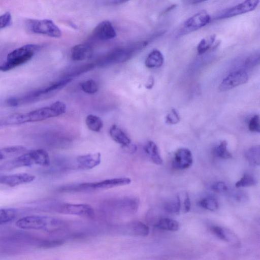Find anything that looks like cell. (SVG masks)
<instances>
[{
	"label": "cell",
	"instance_id": "obj_28",
	"mask_svg": "<svg viewBox=\"0 0 260 260\" xmlns=\"http://www.w3.org/2000/svg\"><path fill=\"white\" fill-rule=\"evenodd\" d=\"M16 214V210L13 208L0 209V224L11 222L15 218Z\"/></svg>",
	"mask_w": 260,
	"mask_h": 260
},
{
	"label": "cell",
	"instance_id": "obj_31",
	"mask_svg": "<svg viewBox=\"0 0 260 260\" xmlns=\"http://www.w3.org/2000/svg\"><path fill=\"white\" fill-rule=\"evenodd\" d=\"M228 143L226 141L223 140L216 147L215 152L216 155L220 158L223 159H229L232 158V154L228 151L227 148Z\"/></svg>",
	"mask_w": 260,
	"mask_h": 260
},
{
	"label": "cell",
	"instance_id": "obj_20",
	"mask_svg": "<svg viewBox=\"0 0 260 260\" xmlns=\"http://www.w3.org/2000/svg\"><path fill=\"white\" fill-rule=\"evenodd\" d=\"M164 61L162 54L158 50L154 49L148 55L145 61V64L148 68H156L161 67Z\"/></svg>",
	"mask_w": 260,
	"mask_h": 260
},
{
	"label": "cell",
	"instance_id": "obj_18",
	"mask_svg": "<svg viewBox=\"0 0 260 260\" xmlns=\"http://www.w3.org/2000/svg\"><path fill=\"white\" fill-rule=\"evenodd\" d=\"M126 232L128 234L134 236L145 237L149 234V227L139 221H134L125 225Z\"/></svg>",
	"mask_w": 260,
	"mask_h": 260
},
{
	"label": "cell",
	"instance_id": "obj_15",
	"mask_svg": "<svg viewBox=\"0 0 260 260\" xmlns=\"http://www.w3.org/2000/svg\"><path fill=\"white\" fill-rule=\"evenodd\" d=\"M101 161V154L100 152L89 153L78 156L76 159L77 168L87 170L99 165Z\"/></svg>",
	"mask_w": 260,
	"mask_h": 260
},
{
	"label": "cell",
	"instance_id": "obj_19",
	"mask_svg": "<svg viewBox=\"0 0 260 260\" xmlns=\"http://www.w3.org/2000/svg\"><path fill=\"white\" fill-rule=\"evenodd\" d=\"M109 134L111 138L115 142L120 144L122 148L125 147L132 143L131 139L126 134L115 124L111 126Z\"/></svg>",
	"mask_w": 260,
	"mask_h": 260
},
{
	"label": "cell",
	"instance_id": "obj_34",
	"mask_svg": "<svg viewBox=\"0 0 260 260\" xmlns=\"http://www.w3.org/2000/svg\"><path fill=\"white\" fill-rule=\"evenodd\" d=\"M180 116L175 109H172L165 118L166 122L169 124H175L179 122Z\"/></svg>",
	"mask_w": 260,
	"mask_h": 260
},
{
	"label": "cell",
	"instance_id": "obj_22",
	"mask_svg": "<svg viewBox=\"0 0 260 260\" xmlns=\"http://www.w3.org/2000/svg\"><path fill=\"white\" fill-rule=\"evenodd\" d=\"M25 151L26 148L20 145L2 148L0 149V160L19 156Z\"/></svg>",
	"mask_w": 260,
	"mask_h": 260
},
{
	"label": "cell",
	"instance_id": "obj_30",
	"mask_svg": "<svg viewBox=\"0 0 260 260\" xmlns=\"http://www.w3.org/2000/svg\"><path fill=\"white\" fill-rule=\"evenodd\" d=\"M200 206L208 210L214 211L218 208V203L216 199L212 197H207L201 200Z\"/></svg>",
	"mask_w": 260,
	"mask_h": 260
},
{
	"label": "cell",
	"instance_id": "obj_38",
	"mask_svg": "<svg viewBox=\"0 0 260 260\" xmlns=\"http://www.w3.org/2000/svg\"><path fill=\"white\" fill-rule=\"evenodd\" d=\"M183 204L185 212H188L190 209L191 203L190 199L187 193H185Z\"/></svg>",
	"mask_w": 260,
	"mask_h": 260
},
{
	"label": "cell",
	"instance_id": "obj_17",
	"mask_svg": "<svg viewBox=\"0 0 260 260\" xmlns=\"http://www.w3.org/2000/svg\"><path fill=\"white\" fill-rule=\"evenodd\" d=\"M92 47L87 44H80L74 46L71 51V58L80 61L90 58L92 54Z\"/></svg>",
	"mask_w": 260,
	"mask_h": 260
},
{
	"label": "cell",
	"instance_id": "obj_10",
	"mask_svg": "<svg viewBox=\"0 0 260 260\" xmlns=\"http://www.w3.org/2000/svg\"><path fill=\"white\" fill-rule=\"evenodd\" d=\"M259 3V1L257 0L244 1L222 11L216 15L215 19H225L250 12L257 7Z\"/></svg>",
	"mask_w": 260,
	"mask_h": 260
},
{
	"label": "cell",
	"instance_id": "obj_26",
	"mask_svg": "<svg viewBox=\"0 0 260 260\" xmlns=\"http://www.w3.org/2000/svg\"><path fill=\"white\" fill-rule=\"evenodd\" d=\"M94 63H90L77 67L69 72L63 78H70L73 79L74 77L92 70L94 68Z\"/></svg>",
	"mask_w": 260,
	"mask_h": 260
},
{
	"label": "cell",
	"instance_id": "obj_37",
	"mask_svg": "<svg viewBox=\"0 0 260 260\" xmlns=\"http://www.w3.org/2000/svg\"><path fill=\"white\" fill-rule=\"evenodd\" d=\"M211 189L216 192H224L228 188L226 184L222 181H218L211 186Z\"/></svg>",
	"mask_w": 260,
	"mask_h": 260
},
{
	"label": "cell",
	"instance_id": "obj_23",
	"mask_svg": "<svg viewBox=\"0 0 260 260\" xmlns=\"http://www.w3.org/2000/svg\"><path fill=\"white\" fill-rule=\"evenodd\" d=\"M155 226L160 230L175 232L179 230V223L175 220L163 218L158 221Z\"/></svg>",
	"mask_w": 260,
	"mask_h": 260
},
{
	"label": "cell",
	"instance_id": "obj_35",
	"mask_svg": "<svg viewBox=\"0 0 260 260\" xmlns=\"http://www.w3.org/2000/svg\"><path fill=\"white\" fill-rule=\"evenodd\" d=\"M248 128L251 132L259 133V117L258 115H254L250 119L248 124Z\"/></svg>",
	"mask_w": 260,
	"mask_h": 260
},
{
	"label": "cell",
	"instance_id": "obj_5",
	"mask_svg": "<svg viewBox=\"0 0 260 260\" xmlns=\"http://www.w3.org/2000/svg\"><path fill=\"white\" fill-rule=\"evenodd\" d=\"M40 49L37 44H26L15 49L7 55L6 61L0 65V71L7 72L30 60Z\"/></svg>",
	"mask_w": 260,
	"mask_h": 260
},
{
	"label": "cell",
	"instance_id": "obj_12",
	"mask_svg": "<svg viewBox=\"0 0 260 260\" xmlns=\"http://www.w3.org/2000/svg\"><path fill=\"white\" fill-rule=\"evenodd\" d=\"M116 32L111 23L108 20H104L99 23L92 31V36L96 39L107 41L115 38Z\"/></svg>",
	"mask_w": 260,
	"mask_h": 260
},
{
	"label": "cell",
	"instance_id": "obj_40",
	"mask_svg": "<svg viewBox=\"0 0 260 260\" xmlns=\"http://www.w3.org/2000/svg\"><path fill=\"white\" fill-rule=\"evenodd\" d=\"M126 1L114 0L106 1V4L108 5H119L127 2Z\"/></svg>",
	"mask_w": 260,
	"mask_h": 260
},
{
	"label": "cell",
	"instance_id": "obj_27",
	"mask_svg": "<svg viewBox=\"0 0 260 260\" xmlns=\"http://www.w3.org/2000/svg\"><path fill=\"white\" fill-rule=\"evenodd\" d=\"M181 208V201L179 196L165 203L164 209L170 214H178Z\"/></svg>",
	"mask_w": 260,
	"mask_h": 260
},
{
	"label": "cell",
	"instance_id": "obj_32",
	"mask_svg": "<svg viewBox=\"0 0 260 260\" xmlns=\"http://www.w3.org/2000/svg\"><path fill=\"white\" fill-rule=\"evenodd\" d=\"M256 181L254 177L249 174H245L243 177L236 182V187H246L254 185Z\"/></svg>",
	"mask_w": 260,
	"mask_h": 260
},
{
	"label": "cell",
	"instance_id": "obj_7",
	"mask_svg": "<svg viewBox=\"0 0 260 260\" xmlns=\"http://www.w3.org/2000/svg\"><path fill=\"white\" fill-rule=\"evenodd\" d=\"M27 27L32 33L46 35L58 38L62 35V32L52 20L50 19H29L26 22Z\"/></svg>",
	"mask_w": 260,
	"mask_h": 260
},
{
	"label": "cell",
	"instance_id": "obj_24",
	"mask_svg": "<svg viewBox=\"0 0 260 260\" xmlns=\"http://www.w3.org/2000/svg\"><path fill=\"white\" fill-rule=\"evenodd\" d=\"M245 157L248 162L253 166L260 164V147L259 145L252 146L245 152Z\"/></svg>",
	"mask_w": 260,
	"mask_h": 260
},
{
	"label": "cell",
	"instance_id": "obj_4",
	"mask_svg": "<svg viewBox=\"0 0 260 260\" xmlns=\"http://www.w3.org/2000/svg\"><path fill=\"white\" fill-rule=\"evenodd\" d=\"M35 164L42 166L49 165L50 157L46 150L39 149L23 153L2 164L0 166V170H11L20 167L30 166Z\"/></svg>",
	"mask_w": 260,
	"mask_h": 260
},
{
	"label": "cell",
	"instance_id": "obj_16",
	"mask_svg": "<svg viewBox=\"0 0 260 260\" xmlns=\"http://www.w3.org/2000/svg\"><path fill=\"white\" fill-rule=\"evenodd\" d=\"M210 230L211 232L219 239L235 245L240 244L239 238L231 230L218 226H212Z\"/></svg>",
	"mask_w": 260,
	"mask_h": 260
},
{
	"label": "cell",
	"instance_id": "obj_29",
	"mask_svg": "<svg viewBox=\"0 0 260 260\" xmlns=\"http://www.w3.org/2000/svg\"><path fill=\"white\" fill-rule=\"evenodd\" d=\"M216 36L211 35L207 38L202 39L197 46V51L199 54H202L209 50L213 44Z\"/></svg>",
	"mask_w": 260,
	"mask_h": 260
},
{
	"label": "cell",
	"instance_id": "obj_9",
	"mask_svg": "<svg viewBox=\"0 0 260 260\" xmlns=\"http://www.w3.org/2000/svg\"><path fill=\"white\" fill-rule=\"evenodd\" d=\"M56 210L62 214L87 218H92L94 216L93 209L90 205L85 204L63 203L57 206Z\"/></svg>",
	"mask_w": 260,
	"mask_h": 260
},
{
	"label": "cell",
	"instance_id": "obj_39",
	"mask_svg": "<svg viewBox=\"0 0 260 260\" xmlns=\"http://www.w3.org/2000/svg\"><path fill=\"white\" fill-rule=\"evenodd\" d=\"M154 80L152 77H149L145 85L147 89H151L154 85Z\"/></svg>",
	"mask_w": 260,
	"mask_h": 260
},
{
	"label": "cell",
	"instance_id": "obj_1",
	"mask_svg": "<svg viewBox=\"0 0 260 260\" xmlns=\"http://www.w3.org/2000/svg\"><path fill=\"white\" fill-rule=\"evenodd\" d=\"M66 107L64 103L57 101L49 106L40 108L29 112L10 115L3 120L2 123L12 125L42 121L63 114L66 111Z\"/></svg>",
	"mask_w": 260,
	"mask_h": 260
},
{
	"label": "cell",
	"instance_id": "obj_2",
	"mask_svg": "<svg viewBox=\"0 0 260 260\" xmlns=\"http://www.w3.org/2000/svg\"><path fill=\"white\" fill-rule=\"evenodd\" d=\"M19 229L55 233L64 230L65 222L58 218L45 215H30L22 217L16 222Z\"/></svg>",
	"mask_w": 260,
	"mask_h": 260
},
{
	"label": "cell",
	"instance_id": "obj_11",
	"mask_svg": "<svg viewBox=\"0 0 260 260\" xmlns=\"http://www.w3.org/2000/svg\"><path fill=\"white\" fill-rule=\"evenodd\" d=\"M248 76L244 70H238L232 72L226 76L219 86L220 91H225L246 83Z\"/></svg>",
	"mask_w": 260,
	"mask_h": 260
},
{
	"label": "cell",
	"instance_id": "obj_13",
	"mask_svg": "<svg viewBox=\"0 0 260 260\" xmlns=\"http://www.w3.org/2000/svg\"><path fill=\"white\" fill-rule=\"evenodd\" d=\"M192 162L191 151L187 148H181L178 149L174 154L172 166L175 169L183 170L190 167Z\"/></svg>",
	"mask_w": 260,
	"mask_h": 260
},
{
	"label": "cell",
	"instance_id": "obj_41",
	"mask_svg": "<svg viewBox=\"0 0 260 260\" xmlns=\"http://www.w3.org/2000/svg\"><path fill=\"white\" fill-rule=\"evenodd\" d=\"M175 6H176V5H173L170 6L169 7L167 8V9L165 10V11H164V13H166V12H168V11H170V10H171L172 9L174 8L175 7Z\"/></svg>",
	"mask_w": 260,
	"mask_h": 260
},
{
	"label": "cell",
	"instance_id": "obj_14",
	"mask_svg": "<svg viewBox=\"0 0 260 260\" xmlns=\"http://www.w3.org/2000/svg\"><path fill=\"white\" fill-rule=\"evenodd\" d=\"M35 178L34 175L26 173L0 176V184L14 187L31 182Z\"/></svg>",
	"mask_w": 260,
	"mask_h": 260
},
{
	"label": "cell",
	"instance_id": "obj_21",
	"mask_svg": "<svg viewBox=\"0 0 260 260\" xmlns=\"http://www.w3.org/2000/svg\"><path fill=\"white\" fill-rule=\"evenodd\" d=\"M144 150L151 160L157 165H161L163 163L162 159L159 153L158 148L153 141H149L146 144Z\"/></svg>",
	"mask_w": 260,
	"mask_h": 260
},
{
	"label": "cell",
	"instance_id": "obj_33",
	"mask_svg": "<svg viewBox=\"0 0 260 260\" xmlns=\"http://www.w3.org/2000/svg\"><path fill=\"white\" fill-rule=\"evenodd\" d=\"M80 86L84 92L88 94L95 93L98 90V85L96 82L92 79H89L82 82Z\"/></svg>",
	"mask_w": 260,
	"mask_h": 260
},
{
	"label": "cell",
	"instance_id": "obj_6",
	"mask_svg": "<svg viewBox=\"0 0 260 260\" xmlns=\"http://www.w3.org/2000/svg\"><path fill=\"white\" fill-rule=\"evenodd\" d=\"M131 182V179L127 177L108 179L99 182H85L73 185L72 190L74 192H89L126 185Z\"/></svg>",
	"mask_w": 260,
	"mask_h": 260
},
{
	"label": "cell",
	"instance_id": "obj_3",
	"mask_svg": "<svg viewBox=\"0 0 260 260\" xmlns=\"http://www.w3.org/2000/svg\"><path fill=\"white\" fill-rule=\"evenodd\" d=\"M147 44V41H140L127 46L113 48L99 58L94 65L105 67L110 64L125 62L145 48Z\"/></svg>",
	"mask_w": 260,
	"mask_h": 260
},
{
	"label": "cell",
	"instance_id": "obj_36",
	"mask_svg": "<svg viewBox=\"0 0 260 260\" xmlns=\"http://www.w3.org/2000/svg\"><path fill=\"white\" fill-rule=\"evenodd\" d=\"M12 16L11 14L7 12L0 16V29L5 28L11 23Z\"/></svg>",
	"mask_w": 260,
	"mask_h": 260
},
{
	"label": "cell",
	"instance_id": "obj_25",
	"mask_svg": "<svg viewBox=\"0 0 260 260\" xmlns=\"http://www.w3.org/2000/svg\"><path fill=\"white\" fill-rule=\"evenodd\" d=\"M85 123L88 129L95 132H100L103 126L102 119L93 114H89L86 117Z\"/></svg>",
	"mask_w": 260,
	"mask_h": 260
},
{
	"label": "cell",
	"instance_id": "obj_8",
	"mask_svg": "<svg viewBox=\"0 0 260 260\" xmlns=\"http://www.w3.org/2000/svg\"><path fill=\"white\" fill-rule=\"evenodd\" d=\"M210 20V16L208 12L205 10H201L184 21L178 34L183 35L200 29L208 24Z\"/></svg>",
	"mask_w": 260,
	"mask_h": 260
}]
</instances>
